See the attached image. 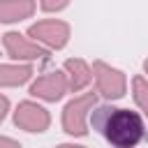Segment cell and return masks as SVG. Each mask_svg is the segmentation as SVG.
I'll use <instances>...</instances> for the list:
<instances>
[{
    "instance_id": "obj_1",
    "label": "cell",
    "mask_w": 148,
    "mask_h": 148,
    "mask_svg": "<svg viewBox=\"0 0 148 148\" xmlns=\"http://www.w3.org/2000/svg\"><path fill=\"white\" fill-rule=\"evenodd\" d=\"M90 116H92V125L99 127V132L113 148H136L146 136L143 118L136 111L99 106L97 111H90Z\"/></svg>"
},
{
    "instance_id": "obj_2",
    "label": "cell",
    "mask_w": 148,
    "mask_h": 148,
    "mask_svg": "<svg viewBox=\"0 0 148 148\" xmlns=\"http://www.w3.org/2000/svg\"><path fill=\"white\" fill-rule=\"evenodd\" d=\"M95 92H83L69 99L62 109V130L69 136H86L88 134V116L95 109Z\"/></svg>"
},
{
    "instance_id": "obj_3",
    "label": "cell",
    "mask_w": 148,
    "mask_h": 148,
    "mask_svg": "<svg viewBox=\"0 0 148 148\" xmlns=\"http://www.w3.org/2000/svg\"><path fill=\"white\" fill-rule=\"evenodd\" d=\"M69 35H72V28L69 23L60 21V18H46V21H37L28 28V37L37 44H42L44 49H65L67 42H69Z\"/></svg>"
},
{
    "instance_id": "obj_4",
    "label": "cell",
    "mask_w": 148,
    "mask_h": 148,
    "mask_svg": "<svg viewBox=\"0 0 148 148\" xmlns=\"http://www.w3.org/2000/svg\"><path fill=\"white\" fill-rule=\"evenodd\" d=\"M92 76H95V83H97V92L104 99L113 102V99L125 97V92H127V76L118 67H111L104 60H95L92 62Z\"/></svg>"
},
{
    "instance_id": "obj_5",
    "label": "cell",
    "mask_w": 148,
    "mask_h": 148,
    "mask_svg": "<svg viewBox=\"0 0 148 148\" xmlns=\"http://www.w3.org/2000/svg\"><path fill=\"white\" fill-rule=\"evenodd\" d=\"M14 125L23 132L42 134L51 125V113L42 104L32 102V99H23V102H18V106L14 111Z\"/></svg>"
},
{
    "instance_id": "obj_6",
    "label": "cell",
    "mask_w": 148,
    "mask_h": 148,
    "mask_svg": "<svg viewBox=\"0 0 148 148\" xmlns=\"http://www.w3.org/2000/svg\"><path fill=\"white\" fill-rule=\"evenodd\" d=\"M2 46H5L7 56L16 62H32V60H42L49 56V49H44L42 44L32 42L30 37L14 32V30L2 35Z\"/></svg>"
},
{
    "instance_id": "obj_7",
    "label": "cell",
    "mask_w": 148,
    "mask_h": 148,
    "mask_svg": "<svg viewBox=\"0 0 148 148\" xmlns=\"http://www.w3.org/2000/svg\"><path fill=\"white\" fill-rule=\"evenodd\" d=\"M67 90H69L67 76H65V72H58V69L46 72L30 83V95L37 99H44V102H58L65 97Z\"/></svg>"
},
{
    "instance_id": "obj_8",
    "label": "cell",
    "mask_w": 148,
    "mask_h": 148,
    "mask_svg": "<svg viewBox=\"0 0 148 148\" xmlns=\"http://www.w3.org/2000/svg\"><path fill=\"white\" fill-rule=\"evenodd\" d=\"M65 76H67L69 90L81 92L92 81V67L81 58H69V60H65Z\"/></svg>"
},
{
    "instance_id": "obj_9",
    "label": "cell",
    "mask_w": 148,
    "mask_h": 148,
    "mask_svg": "<svg viewBox=\"0 0 148 148\" xmlns=\"http://www.w3.org/2000/svg\"><path fill=\"white\" fill-rule=\"evenodd\" d=\"M35 0H0V23H18L35 14Z\"/></svg>"
},
{
    "instance_id": "obj_10",
    "label": "cell",
    "mask_w": 148,
    "mask_h": 148,
    "mask_svg": "<svg viewBox=\"0 0 148 148\" xmlns=\"http://www.w3.org/2000/svg\"><path fill=\"white\" fill-rule=\"evenodd\" d=\"M32 65L30 62H7L0 65V88H16L30 81Z\"/></svg>"
},
{
    "instance_id": "obj_11",
    "label": "cell",
    "mask_w": 148,
    "mask_h": 148,
    "mask_svg": "<svg viewBox=\"0 0 148 148\" xmlns=\"http://www.w3.org/2000/svg\"><path fill=\"white\" fill-rule=\"evenodd\" d=\"M132 97L141 113L148 118V79L146 76H134L132 79Z\"/></svg>"
},
{
    "instance_id": "obj_12",
    "label": "cell",
    "mask_w": 148,
    "mask_h": 148,
    "mask_svg": "<svg viewBox=\"0 0 148 148\" xmlns=\"http://www.w3.org/2000/svg\"><path fill=\"white\" fill-rule=\"evenodd\" d=\"M42 12H60L69 5V0H37Z\"/></svg>"
},
{
    "instance_id": "obj_13",
    "label": "cell",
    "mask_w": 148,
    "mask_h": 148,
    "mask_svg": "<svg viewBox=\"0 0 148 148\" xmlns=\"http://www.w3.org/2000/svg\"><path fill=\"white\" fill-rule=\"evenodd\" d=\"M0 148H21V143L12 136H0Z\"/></svg>"
},
{
    "instance_id": "obj_14",
    "label": "cell",
    "mask_w": 148,
    "mask_h": 148,
    "mask_svg": "<svg viewBox=\"0 0 148 148\" xmlns=\"http://www.w3.org/2000/svg\"><path fill=\"white\" fill-rule=\"evenodd\" d=\"M7 111H9V99L5 95H0V123L7 118Z\"/></svg>"
},
{
    "instance_id": "obj_15",
    "label": "cell",
    "mask_w": 148,
    "mask_h": 148,
    "mask_svg": "<svg viewBox=\"0 0 148 148\" xmlns=\"http://www.w3.org/2000/svg\"><path fill=\"white\" fill-rule=\"evenodd\" d=\"M56 148H88V146H79V143H58Z\"/></svg>"
},
{
    "instance_id": "obj_16",
    "label": "cell",
    "mask_w": 148,
    "mask_h": 148,
    "mask_svg": "<svg viewBox=\"0 0 148 148\" xmlns=\"http://www.w3.org/2000/svg\"><path fill=\"white\" fill-rule=\"evenodd\" d=\"M143 72H146V76H148V58L143 60Z\"/></svg>"
}]
</instances>
